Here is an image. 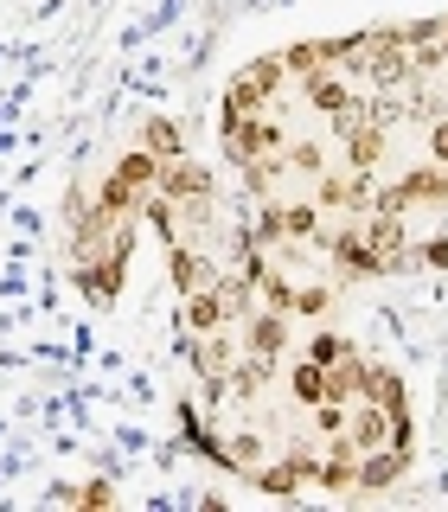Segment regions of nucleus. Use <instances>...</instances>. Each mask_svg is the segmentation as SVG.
Segmentation results:
<instances>
[{
    "label": "nucleus",
    "instance_id": "obj_1",
    "mask_svg": "<svg viewBox=\"0 0 448 512\" xmlns=\"http://www.w3.org/2000/svg\"><path fill=\"white\" fill-rule=\"evenodd\" d=\"M237 359V327H218V333H186V365L205 378V391L224 397V372Z\"/></svg>",
    "mask_w": 448,
    "mask_h": 512
},
{
    "label": "nucleus",
    "instance_id": "obj_2",
    "mask_svg": "<svg viewBox=\"0 0 448 512\" xmlns=\"http://www.w3.org/2000/svg\"><path fill=\"white\" fill-rule=\"evenodd\" d=\"M250 480H256V493H269V500H301V487L314 480V455L308 448H288L282 461H256Z\"/></svg>",
    "mask_w": 448,
    "mask_h": 512
},
{
    "label": "nucleus",
    "instance_id": "obj_3",
    "mask_svg": "<svg viewBox=\"0 0 448 512\" xmlns=\"http://www.w3.org/2000/svg\"><path fill=\"white\" fill-rule=\"evenodd\" d=\"M154 192H167L173 205H218V186H212V167H199V160H160V180Z\"/></svg>",
    "mask_w": 448,
    "mask_h": 512
},
{
    "label": "nucleus",
    "instance_id": "obj_4",
    "mask_svg": "<svg viewBox=\"0 0 448 512\" xmlns=\"http://www.w3.org/2000/svg\"><path fill=\"white\" fill-rule=\"evenodd\" d=\"M237 340H244L250 359H269V365H276L282 352H288V314H276V308H250L244 320H237Z\"/></svg>",
    "mask_w": 448,
    "mask_h": 512
},
{
    "label": "nucleus",
    "instance_id": "obj_5",
    "mask_svg": "<svg viewBox=\"0 0 448 512\" xmlns=\"http://www.w3.org/2000/svg\"><path fill=\"white\" fill-rule=\"evenodd\" d=\"M122 276H128V256H116V250H96L90 263H77V288H84L90 308H116Z\"/></svg>",
    "mask_w": 448,
    "mask_h": 512
},
{
    "label": "nucleus",
    "instance_id": "obj_6",
    "mask_svg": "<svg viewBox=\"0 0 448 512\" xmlns=\"http://www.w3.org/2000/svg\"><path fill=\"white\" fill-rule=\"evenodd\" d=\"M410 474V448H365L359 455V474H352V493H391L397 480Z\"/></svg>",
    "mask_w": 448,
    "mask_h": 512
},
{
    "label": "nucleus",
    "instance_id": "obj_7",
    "mask_svg": "<svg viewBox=\"0 0 448 512\" xmlns=\"http://www.w3.org/2000/svg\"><path fill=\"white\" fill-rule=\"evenodd\" d=\"M327 256H333V269H340V282H372V276H384V263H378V250L365 244V231H333L327 237Z\"/></svg>",
    "mask_w": 448,
    "mask_h": 512
},
{
    "label": "nucleus",
    "instance_id": "obj_8",
    "mask_svg": "<svg viewBox=\"0 0 448 512\" xmlns=\"http://www.w3.org/2000/svg\"><path fill=\"white\" fill-rule=\"evenodd\" d=\"M327 442V455L314 461V480L327 493H352V474H359V448H352V436L340 429V436H320Z\"/></svg>",
    "mask_w": 448,
    "mask_h": 512
},
{
    "label": "nucleus",
    "instance_id": "obj_9",
    "mask_svg": "<svg viewBox=\"0 0 448 512\" xmlns=\"http://www.w3.org/2000/svg\"><path fill=\"white\" fill-rule=\"evenodd\" d=\"M167 276H173V288H180V295H192V288H205V282L218 276V263H212L199 244H186V237H180V244H167Z\"/></svg>",
    "mask_w": 448,
    "mask_h": 512
},
{
    "label": "nucleus",
    "instance_id": "obj_10",
    "mask_svg": "<svg viewBox=\"0 0 448 512\" xmlns=\"http://www.w3.org/2000/svg\"><path fill=\"white\" fill-rule=\"evenodd\" d=\"M340 141H346V167H352V173H372L378 160H384V122H372V116L346 122Z\"/></svg>",
    "mask_w": 448,
    "mask_h": 512
},
{
    "label": "nucleus",
    "instance_id": "obj_11",
    "mask_svg": "<svg viewBox=\"0 0 448 512\" xmlns=\"http://www.w3.org/2000/svg\"><path fill=\"white\" fill-rule=\"evenodd\" d=\"M365 199H372V186L359 180H340V173H314V205L320 212H365Z\"/></svg>",
    "mask_w": 448,
    "mask_h": 512
},
{
    "label": "nucleus",
    "instance_id": "obj_12",
    "mask_svg": "<svg viewBox=\"0 0 448 512\" xmlns=\"http://www.w3.org/2000/svg\"><path fill=\"white\" fill-rule=\"evenodd\" d=\"M180 327H186V333H218V327H231V308H224V295H218L212 282H205V288H192V295H186V308H180Z\"/></svg>",
    "mask_w": 448,
    "mask_h": 512
},
{
    "label": "nucleus",
    "instance_id": "obj_13",
    "mask_svg": "<svg viewBox=\"0 0 448 512\" xmlns=\"http://www.w3.org/2000/svg\"><path fill=\"white\" fill-rule=\"evenodd\" d=\"M346 436H352L359 455H365V448H384V442H391V416H384L378 404H365V397H352V404H346Z\"/></svg>",
    "mask_w": 448,
    "mask_h": 512
},
{
    "label": "nucleus",
    "instance_id": "obj_14",
    "mask_svg": "<svg viewBox=\"0 0 448 512\" xmlns=\"http://www.w3.org/2000/svg\"><path fill=\"white\" fill-rule=\"evenodd\" d=\"M263 103H269V90L256 84V77L237 71L231 84H224V122H244V116H263Z\"/></svg>",
    "mask_w": 448,
    "mask_h": 512
},
{
    "label": "nucleus",
    "instance_id": "obj_15",
    "mask_svg": "<svg viewBox=\"0 0 448 512\" xmlns=\"http://www.w3.org/2000/svg\"><path fill=\"white\" fill-rule=\"evenodd\" d=\"M141 148H148L154 160H180L186 154V128L173 116H148V128H141Z\"/></svg>",
    "mask_w": 448,
    "mask_h": 512
},
{
    "label": "nucleus",
    "instance_id": "obj_16",
    "mask_svg": "<svg viewBox=\"0 0 448 512\" xmlns=\"http://www.w3.org/2000/svg\"><path fill=\"white\" fill-rule=\"evenodd\" d=\"M288 397H295L301 410H314L320 397H327V365H314V359H295V365H288Z\"/></svg>",
    "mask_w": 448,
    "mask_h": 512
},
{
    "label": "nucleus",
    "instance_id": "obj_17",
    "mask_svg": "<svg viewBox=\"0 0 448 512\" xmlns=\"http://www.w3.org/2000/svg\"><path fill=\"white\" fill-rule=\"evenodd\" d=\"M256 461H263V436H256V429H237V436H224V448H218V468L250 474Z\"/></svg>",
    "mask_w": 448,
    "mask_h": 512
},
{
    "label": "nucleus",
    "instance_id": "obj_18",
    "mask_svg": "<svg viewBox=\"0 0 448 512\" xmlns=\"http://www.w3.org/2000/svg\"><path fill=\"white\" fill-rule=\"evenodd\" d=\"M276 212H282V244H308V237H320V205L314 199L308 205L288 199V205H276Z\"/></svg>",
    "mask_w": 448,
    "mask_h": 512
},
{
    "label": "nucleus",
    "instance_id": "obj_19",
    "mask_svg": "<svg viewBox=\"0 0 448 512\" xmlns=\"http://www.w3.org/2000/svg\"><path fill=\"white\" fill-rule=\"evenodd\" d=\"M256 154H263V141H256V116L224 122V160H231V167H250Z\"/></svg>",
    "mask_w": 448,
    "mask_h": 512
},
{
    "label": "nucleus",
    "instance_id": "obj_20",
    "mask_svg": "<svg viewBox=\"0 0 448 512\" xmlns=\"http://www.w3.org/2000/svg\"><path fill=\"white\" fill-rule=\"evenodd\" d=\"M359 384H365V359H359V352L340 359V365H327V397H333V404H352Z\"/></svg>",
    "mask_w": 448,
    "mask_h": 512
},
{
    "label": "nucleus",
    "instance_id": "obj_21",
    "mask_svg": "<svg viewBox=\"0 0 448 512\" xmlns=\"http://www.w3.org/2000/svg\"><path fill=\"white\" fill-rule=\"evenodd\" d=\"M301 359H314V365H340V359H352V340H346V333H333V327H320Z\"/></svg>",
    "mask_w": 448,
    "mask_h": 512
},
{
    "label": "nucleus",
    "instance_id": "obj_22",
    "mask_svg": "<svg viewBox=\"0 0 448 512\" xmlns=\"http://www.w3.org/2000/svg\"><path fill=\"white\" fill-rule=\"evenodd\" d=\"M282 160H288L295 173H308V180H314V173H327V148H320V141H295Z\"/></svg>",
    "mask_w": 448,
    "mask_h": 512
},
{
    "label": "nucleus",
    "instance_id": "obj_23",
    "mask_svg": "<svg viewBox=\"0 0 448 512\" xmlns=\"http://www.w3.org/2000/svg\"><path fill=\"white\" fill-rule=\"evenodd\" d=\"M58 500H77V506H116V487H109V480H90V487H58Z\"/></svg>",
    "mask_w": 448,
    "mask_h": 512
},
{
    "label": "nucleus",
    "instance_id": "obj_24",
    "mask_svg": "<svg viewBox=\"0 0 448 512\" xmlns=\"http://www.w3.org/2000/svg\"><path fill=\"white\" fill-rule=\"evenodd\" d=\"M244 77H256V84H263L269 96H276V84H282V77H288V71H282V58H276V52H269V58H250V64H244Z\"/></svg>",
    "mask_w": 448,
    "mask_h": 512
},
{
    "label": "nucleus",
    "instance_id": "obj_25",
    "mask_svg": "<svg viewBox=\"0 0 448 512\" xmlns=\"http://www.w3.org/2000/svg\"><path fill=\"white\" fill-rule=\"evenodd\" d=\"M333 308V288H295V314H308V320H320V314H327Z\"/></svg>",
    "mask_w": 448,
    "mask_h": 512
},
{
    "label": "nucleus",
    "instance_id": "obj_26",
    "mask_svg": "<svg viewBox=\"0 0 448 512\" xmlns=\"http://www.w3.org/2000/svg\"><path fill=\"white\" fill-rule=\"evenodd\" d=\"M410 256H416L423 269H448V231H442V237H429V244H410Z\"/></svg>",
    "mask_w": 448,
    "mask_h": 512
},
{
    "label": "nucleus",
    "instance_id": "obj_27",
    "mask_svg": "<svg viewBox=\"0 0 448 512\" xmlns=\"http://www.w3.org/2000/svg\"><path fill=\"white\" fill-rule=\"evenodd\" d=\"M429 160H436V167H448V116L429 122Z\"/></svg>",
    "mask_w": 448,
    "mask_h": 512
},
{
    "label": "nucleus",
    "instance_id": "obj_28",
    "mask_svg": "<svg viewBox=\"0 0 448 512\" xmlns=\"http://www.w3.org/2000/svg\"><path fill=\"white\" fill-rule=\"evenodd\" d=\"M436 45H442V64H448V13H442V32H436Z\"/></svg>",
    "mask_w": 448,
    "mask_h": 512
}]
</instances>
